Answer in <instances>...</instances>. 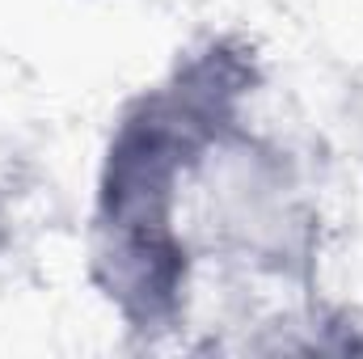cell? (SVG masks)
Instances as JSON below:
<instances>
[{
    "label": "cell",
    "instance_id": "1",
    "mask_svg": "<svg viewBox=\"0 0 363 359\" xmlns=\"http://www.w3.org/2000/svg\"><path fill=\"white\" fill-rule=\"evenodd\" d=\"M203 199L207 224L220 250L274 275H296L313 254V211L283 153L228 127L220 131L190 170Z\"/></svg>",
    "mask_w": 363,
    "mask_h": 359
},
{
    "label": "cell",
    "instance_id": "2",
    "mask_svg": "<svg viewBox=\"0 0 363 359\" xmlns=\"http://www.w3.org/2000/svg\"><path fill=\"white\" fill-rule=\"evenodd\" d=\"M93 283L135 330H161L178 321L186 300V241L174 224H97Z\"/></svg>",
    "mask_w": 363,
    "mask_h": 359
}]
</instances>
